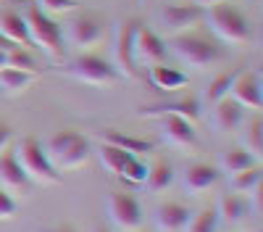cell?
<instances>
[{
    "label": "cell",
    "instance_id": "cell-1",
    "mask_svg": "<svg viewBox=\"0 0 263 232\" xmlns=\"http://www.w3.org/2000/svg\"><path fill=\"white\" fill-rule=\"evenodd\" d=\"M203 19L208 21V27L213 29V34L221 42H229V45H245V42H250V37H253L250 19L239 8L229 6V3L205 8Z\"/></svg>",
    "mask_w": 263,
    "mask_h": 232
},
{
    "label": "cell",
    "instance_id": "cell-2",
    "mask_svg": "<svg viewBox=\"0 0 263 232\" xmlns=\"http://www.w3.org/2000/svg\"><path fill=\"white\" fill-rule=\"evenodd\" d=\"M13 156H16L21 172L27 174L29 182H40V185H55V182H61L58 169L48 158L42 142H37L34 137H21L13 145Z\"/></svg>",
    "mask_w": 263,
    "mask_h": 232
},
{
    "label": "cell",
    "instance_id": "cell-3",
    "mask_svg": "<svg viewBox=\"0 0 263 232\" xmlns=\"http://www.w3.org/2000/svg\"><path fill=\"white\" fill-rule=\"evenodd\" d=\"M24 21H27V32H29V42L48 53L50 58H63V27L58 24L55 19H50L45 11H40L37 6L27 8L24 13Z\"/></svg>",
    "mask_w": 263,
    "mask_h": 232
},
{
    "label": "cell",
    "instance_id": "cell-4",
    "mask_svg": "<svg viewBox=\"0 0 263 232\" xmlns=\"http://www.w3.org/2000/svg\"><path fill=\"white\" fill-rule=\"evenodd\" d=\"M166 48L192 69H208V66H213V63H218L224 58V50L218 48L216 42H211L200 34H177Z\"/></svg>",
    "mask_w": 263,
    "mask_h": 232
},
{
    "label": "cell",
    "instance_id": "cell-5",
    "mask_svg": "<svg viewBox=\"0 0 263 232\" xmlns=\"http://www.w3.org/2000/svg\"><path fill=\"white\" fill-rule=\"evenodd\" d=\"M71 79L82 82V84H90V87H108V84L119 82V72L114 69V63H108L105 58L100 56H92V53H84L79 56L69 69H66Z\"/></svg>",
    "mask_w": 263,
    "mask_h": 232
},
{
    "label": "cell",
    "instance_id": "cell-6",
    "mask_svg": "<svg viewBox=\"0 0 263 232\" xmlns=\"http://www.w3.org/2000/svg\"><path fill=\"white\" fill-rule=\"evenodd\" d=\"M135 27H137L135 19L121 21L114 34V69L119 72V77H126V79L140 77V69L135 63V48H132L135 45Z\"/></svg>",
    "mask_w": 263,
    "mask_h": 232
},
{
    "label": "cell",
    "instance_id": "cell-7",
    "mask_svg": "<svg viewBox=\"0 0 263 232\" xmlns=\"http://www.w3.org/2000/svg\"><path fill=\"white\" fill-rule=\"evenodd\" d=\"M108 219L121 232H137L142 227V208L126 193H111L108 195Z\"/></svg>",
    "mask_w": 263,
    "mask_h": 232
},
{
    "label": "cell",
    "instance_id": "cell-8",
    "mask_svg": "<svg viewBox=\"0 0 263 232\" xmlns=\"http://www.w3.org/2000/svg\"><path fill=\"white\" fill-rule=\"evenodd\" d=\"M135 63H137V69L140 66H156V63H163L168 48H166V42L153 32L150 27L140 24L137 21V27H135Z\"/></svg>",
    "mask_w": 263,
    "mask_h": 232
},
{
    "label": "cell",
    "instance_id": "cell-9",
    "mask_svg": "<svg viewBox=\"0 0 263 232\" xmlns=\"http://www.w3.org/2000/svg\"><path fill=\"white\" fill-rule=\"evenodd\" d=\"M140 119H163V116H182L187 121H197L200 116V103L197 98L187 95V98H177V100H161V103H147V105H140L137 111Z\"/></svg>",
    "mask_w": 263,
    "mask_h": 232
},
{
    "label": "cell",
    "instance_id": "cell-10",
    "mask_svg": "<svg viewBox=\"0 0 263 232\" xmlns=\"http://www.w3.org/2000/svg\"><path fill=\"white\" fill-rule=\"evenodd\" d=\"M229 98H232L237 105H242V109L260 111V105H263L260 77H258L255 72H237L232 87H229Z\"/></svg>",
    "mask_w": 263,
    "mask_h": 232
},
{
    "label": "cell",
    "instance_id": "cell-11",
    "mask_svg": "<svg viewBox=\"0 0 263 232\" xmlns=\"http://www.w3.org/2000/svg\"><path fill=\"white\" fill-rule=\"evenodd\" d=\"M105 34L103 29V21L95 16H79L74 21H66V29H63V42L77 48H92L95 42H100Z\"/></svg>",
    "mask_w": 263,
    "mask_h": 232
},
{
    "label": "cell",
    "instance_id": "cell-12",
    "mask_svg": "<svg viewBox=\"0 0 263 232\" xmlns=\"http://www.w3.org/2000/svg\"><path fill=\"white\" fill-rule=\"evenodd\" d=\"M161 132H163L166 142L182 148V151H192V148H197L195 124L182 119V116H163L161 119Z\"/></svg>",
    "mask_w": 263,
    "mask_h": 232
},
{
    "label": "cell",
    "instance_id": "cell-13",
    "mask_svg": "<svg viewBox=\"0 0 263 232\" xmlns=\"http://www.w3.org/2000/svg\"><path fill=\"white\" fill-rule=\"evenodd\" d=\"M161 21L171 32L179 34V32H184V29H190L195 24H200L203 21V8H197L192 3H187V6H166V8H161Z\"/></svg>",
    "mask_w": 263,
    "mask_h": 232
},
{
    "label": "cell",
    "instance_id": "cell-14",
    "mask_svg": "<svg viewBox=\"0 0 263 232\" xmlns=\"http://www.w3.org/2000/svg\"><path fill=\"white\" fill-rule=\"evenodd\" d=\"M242 111H245L242 105H237L232 98H224V100L213 103L211 121H213V127H216L218 132H234V130H239V127H242V121H245V114H242Z\"/></svg>",
    "mask_w": 263,
    "mask_h": 232
},
{
    "label": "cell",
    "instance_id": "cell-15",
    "mask_svg": "<svg viewBox=\"0 0 263 232\" xmlns=\"http://www.w3.org/2000/svg\"><path fill=\"white\" fill-rule=\"evenodd\" d=\"M190 219V208L182 203H163L156 208V227L158 232H184V224Z\"/></svg>",
    "mask_w": 263,
    "mask_h": 232
},
{
    "label": "cell",
    "instance_id": "cell-16",
    "mask_svg": "<svg viewBox=\"0 0 263 232\" xmlns=\"http://www.w3.org/2000/svg\"><path fill=\"white\" fill-rule=\"evenodd\" d=\"M218 182V169L211 164H192L184 172V190L190 195H200Z\"/></svg>",
    "mask_w": 263,
    "mask_h": 232
},
{
    "label": "cell",
    "instance_id": "cell-17",
    "mask_svg": "<svg viewBox=\"0 0 263 232\" xmlns=\"http://www.w3.org/2000/svg\"><path fill=\"white\" fill-rule=\"evenodd\" d=\"M0 182H3L8 190H16V193H27L29 190V180L21 172V166L13 156V151H3L0 153Z\"/></svg>",
    "mask_w": 263,
    "mask_h": 232
},
{
    "label": "cell",
    "instance_id": "cell-18",
    "mask_svg": "<svg viewBox=\"0 0 263 232\" xmlns=\"http://www.w3.org/2000/svg\"><path fill=\"white\" fill-rule=\"evenodd\" d=\"M0 37L11 40L13 45H29V32H27V21L16 11H0Z\"/></svg>",
    "mask_w": 263,
    "mask_h": 232
},
{
    "label": "cell",
    "instance_id": "cell-19",
    "mask_svg": "<svg viewBox=\"0 0 263 232\" xmlns=\"http://www.w3.org/2000/svg\"><path fill=\"white\" fill-rule=\"evenodd\" d=\"M150 82L153 87H158L163 93H177L182 87H187V74L184 72H177L171 66H161V63H156V66H150Z\"/></svg>",
    "mask_w": 263,
    "mask_h": 232
},
{
    "label": "cell",
    "instance_id": "cell-20",
    "mask_svg": "<svg viewBox=\"0 0 263 232\" xmlns=\"http://www.w3.org/2000/svg\"><path fill=\"white\" fill-rule=\"evenodd\" d=\"M248 206H250V203H248L242 195H237V193L221 195V201H218V206H216L218 222H224V224H237V222H242V219L250 214Z\"/></svg>",
    "mask_w": 263,
    "mask_h": 232
},
{
    "label": "cell",
    "instance_id": "cell-21",
    "mask_svg": "<svg viewBox=\"0 0 263 232\" xmlns=\"http://www.w3.org/2000/svg\"><path fill=\"white\" fill-rule=\"evenodd\" d=\"M100 142H108V145H116L121 151L132 153V156H140V153H150L153 151V142L150 140H142V137H132V135H124L119 130H105Z\"/></svg>",
    "mask_w": 263,
    "mask_h": 232
},
{
    "label": "cell",
    "instance_id": "cell-22",
    "mask_svg": "<svg viewBox=\"0 0 263 232\" xmlns=\"http://www.w3.org/2000/svg\"><path fill=\"white\" fill-rule=\"evenodd\" d=\"M87 158H90V142H87L84 135H77L74 142L53 161V166L55 169H77V166L87 164Z\"/></svg>",
    "mask_w": 263,
    "mask_h": 232
},
{
    "label": "cell",
    "instance_id": "cell-23",
    "mask_svg": "<svg viewBox=\"0 0 263 232\" xmlns=\"http://www.w3.org/2000/svg\"><path fill=\"white\" fill-rule=\"evenodd\" d=\"M37 79V74L32 72H21V69H0V90H3L6 95H21L29 84Z\"/></svg>",
    "mask_w": 263,
    "mask_h": 232
},
{
    "label": "cell",
    "instance_id": "cell-24",
    "mask_svg": "<svg viewBox=\"0 0 263 232\" xmlns=\"http://www.w3.org/2000/svg\"><path fill=\"white\" fill-rule=\"evenodd\" d=\"M98 156H100L103 169H105L108 174H114V177H119V174H121L124 164L132 158V153L121 151V148H116V145H108V142H100V151H98Z\"/></svg>",
    "mask_w": 263,
    "mask_h": 232
},
{
    "label": "cell",
    "instance_id": "cell-25",
    "mask_svg": "<svg viewBox=\"0 0 263 232\" xmlns=\"http://www.w3.org/2000/svg\"><path fill=\"white\" fill-rule=\"evenodd\" d=\"M174 182V169H171V164H153L150 169H147V177H145V187L150 190L153 195L156 193H163V190H168V185Z\"/></svg>",
    "mask_w": 263,
    "mask_h": 232
},
{
    "label": "cell",
    "instance_id": "cell-26",
    "mask_svg": "<svg viewBox=\"0 0 263 232\" xmlns=\"http://www.w3.org/2000/svg\"><path fill=\"white\" fill-rule=\"evenodd\" d=\"M258 185H260V169L255 164L242 169V172H237V174H229V187H232V193H237V195H242V193L250 195Z\"/></svg>",
    "mask_w": 263,
    "mask_h": 232
},
{
    "label": "cell",
    "instance_id": "cell-27",
    "mask_svg": "<svg viewBox=\"0 0 263 232\" xmlns=\"http://www.w3.org/2000/svg\"><path fill=\"white\" fill-rule=\"evenodd\" d=\"M242 148L253 158H260V153H263V121H260V116H255V119H250L245 124V130H242Z\"/></svg>",
    "mask_w": 263,
    "mask_h": 232
},
{
    "label": "cell",
    "instance_id": "cell-28",
    "mask_svg": "<svg viewBox=\"0 0 263 232\" xmlns=\"http://www.w3.org/2000/svg\"><path fill=\"white\" fill-rule=\"evenodd\" d=\"M218 229V214L216 208H203L197 214H190L184 232H216Z\"/></svg>",
    "mask_w": 263,
    "mask_h": 232
},
{
    "label": "cell",
    "instance_id": "cell-29",
    "mask_svg": "<svg viewBox=\"0 0 263 232\" xmlns=\"http://www.w3.org/2000/svg\"><path fill=\"white\" fill-rule=\"evenodd\" d=\"M253 156L245 151V148H232V151H227L221 156V172L227 174H237V172H242V169L253 166Z\"/></svg>",
    "mask_w": 263,
    "mask_h": 232
},
{
    "label": "cell",
    "instance_id": "cell-30",
    "mask_svg": "<svg viewBox=\"0 0 263 232\" xmlns=\"http://www.w3.org/2000/svg\"><path fill=\"white\" fill-rule=\"evenodd\" d=\"M234 74L237 72H229V74H218L211 84H208V90H205V100L213 105L218 100H224L229 98V87H232V82H234Z\"/></svg>",
    "mask_w": 263,
    "mask_h": 232
},
{
    "label": "cell",
    "instance_id": "cell-31",
    "mask_svg": "<svg viewBox=\"0 0 263 232\" xmlns=\"http://www.w3.org/2000/svg\"><path fill=\"white\" fill-rule=\"evenodd\" d=\"M6 66H11V69H21V72H32V74H37V63H34V58H32V53L29 50H24V48H13L11 53H6Z\"/></svg>",
    "mask_w": 263,
    "mask_h": 232
},
{
    "label": "cell",
    "instance_id": "cell-32",
    "mask_svg": "<svg viewBox=\"0 0 263 232\" xmlns=\"http://www.w3.org/2000/svg\"><path fill=\"white\" fill-rule=\"evenodd\" d=\"M147 164L145 161H140L137 156H132L126 164H124V169H121V174L119 177H124L126 182H132V185H142L145 182V177H147Z\"/></svg>",
    "mask_w": 263,
    "mask_h": 232
},
{
    "label": "cell",
    "instance_id": "cell-33",
    "mask_svg": "<svg viewBox=\"0 0 263 232\" xmlns=\"http://www.w3.org/2000/svg\"><path fill=\"white\" fill-rule=\"evenodd\" d=\"M37 8L40 11H45V13H69L77 8L74 0H37Z\"/></svg>",
    "mask_w": 263,
    "mask_h": 232
},
{
    "label": "cell",
    "instance_id": "cell-34",
    "mask_svg": "<svg viewBox=\"0 0 263 232\" xmlns=\"http://www.w3.org/2000/svg\"><path fill=\"white\" fill-rule=\"evenodd\" d=\"M16 214V201L6 193V190H0V222H6Z\"/></svg>",
    "mask_w": 263,
    "mask_h": 232
},
{
    "label": "cell",
    "instance_id": "cell-35",
    "mask_svg": "<svg viewBox=\"0 0 263 232\" xmlns=\"http://www.w3.org/2000/svg\"><path fill=\"white\" fill-rule=\"evenodd\" d=\"M250 195H253V206H248V208L253 211V214H260V211H263V193H260V185L253 190Z\"/></svg>",
    "mask_w": 263,
    "mask_h": 232
},
{
    "label": "cell",
    "instance_id": "cell-36",
    "mask_svg": "<svg viewBox=\"0 0 263 232\" xmlns=\"http://www.w3.org/2000/svg\"><path fill=\"white\" fill-rule=\"evenodd\" d=\"M8 145H11V127L0 121V153H3Z\"/></svg>",
    "mask_w": 263,
    "mask_h": 232
},
{
    "label": "cell",
    "instance_id": "cell-37",
    "mask_svg": "<svg viewBox=\"0 0 263 232\" xmlns=\"http://www.w3.org/2000/svg\"><path fill=\"white\" fill-rule=\"evenodd\" d=\"M221 3H227V0H192V6H197V8H213V6H221Z\"/></svg>",
    "mask_w": 263,
    "mask_h": 232
},
{
    "label": "cell",
    "instance_id": "cell-38",
    "mask_svg": "<svg viewBox=\"0 0 263 232\" xmlns=\"http://www.w3.org/2000/svg\"><path fill=\"white\" fill-rule=\"evenodd\" d=\"M45 232H77V229H71V227H55V229H45Z\"/></svg>",
    "mask_w": 263,
    "mask_h": 232
},
{
    "label": "cell",
    "instance_id": "cell-39",
    "mask_svg": "<svg viewBox=\"0 0 263 232\" xmlns=\"http://www.w3.org/2000/svg\"><path fill=\"white\" fill-rule=\"evenodd\" d=\"M0 69H6V53L0 50Z\"/></svg>",
    "mask_w": 263,
    "mask_h": 232
},
{
    "label": "cell",
    "instance_id": "cell-40",
    "mask_svg": "<svg viewBox=\"0 0 263 232\" xmlns=\"http://www.w3.org/2000/svg\"><path fill=\"white\" fill-rule=\"evenodd\" d=\"M95 232H108V229H95Z\"/></svg>",
    "mask_w": 263,
    "mask_h": 232
},
{
    "label": "cell",
    "instance_id": "cell-41",
    "mask_svg": "<svg viewBox=\"0 0 263 232\" xmlns=\"http://www.w3.org/2000/svg\"><path fill=\"white\" fill-rule=\"evenodd\" d=\"M253 3H260V0H253Z\"/></svg>",
    "mask_w": 263,
    "mask_h": 232
},
{
    "label": "cell",
    "instance_id": "cell-42",
    "mask_svg": "<svg viewBox=\"0 0 263 232\" xmlns=\"http://www.w3.org/2000/svg\"><path fill=\"white\" fill-rule=\"evenodd\" d=\"M140 3H147V0H140Z\"/></svg>",
    "mask_w": 263,
    "mask_h": 232
},
{
    "label": "cell",
    "instance_id": "cell-43",
    "mask_svg": "<svg viewBox=\"0 0 263 232\" xmlns=\"http://www.w3.org/2000/svg\"><path fill=\"white\" fill-rule=\"evenodd\" d=\"M255 232H258V229H255Z\"/></svg>",
    "mask_w": 263,
    "mask_h": 232
}]
</instances>
